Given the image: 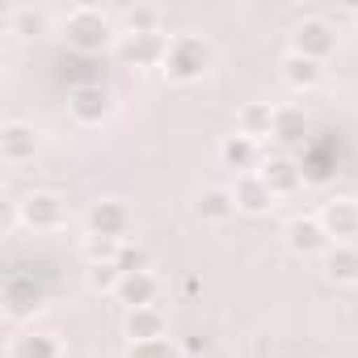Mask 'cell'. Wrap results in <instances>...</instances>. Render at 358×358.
I'll use <instances>...</instances> for the list:
<instances>
[{
  "label": "cell",
  "mask_w": 358,
  "mask_h": 358,
  "mask_svg": "<svg viewBox=\"0 0 358 358\" xmlns=\"http://www.w3.org/2000/svg\"><path fill=\"white\" fill-rule=\"evenodd\" d=\"M211 64H215V51L203 34H173L164 64H160V76L169 85H194L211 72Z\"/></svg>",
  "instance_id": "6da1fadb"
},
{
  "label": "cell",
  "mask_w": 358,
  "mask_h": 358,
  "mask_svg": "<svg viewBox=\"0 0 358 358\" xmlns=\"http://www.w3.org/2000/svg\"><path fill=\"white\" fill-rule=\"evenodd\" d=\"M64 43L76 55H101L114 47V22L93 5H80L64 17Z\"/></svg>",
  "instance_id": "7a4b0ae2"
},
{
  "label": "cell",
  "mask_w": 358,
  "mask_h": 358,
  "mask_svg": "<svg viewBox=\"0 0 358 358\" xmlns=\"http://www.w3.org/2000/svg\"><path fill=\"white\" fill-rule=\"evenodd\" d=\"M131 224H135V215H131V207H127L122 199H97V203L85 211V232H89V236L118 241V245L131 241Z\"/></svg>",
  "instance_id": "3957f363"
},
{
  "label": "cell",
  "mask_w": 358,
  "mask_h": 358,
  "mask_svg": "<svg viewBox=\"0 0 358 358\" xmlns=\"http://www.w3.org/2000/svg\"><path fill=\"white\" fill-rule=\"evenodd\" d=\"M17 220H22L30 232H55V228H64V220H68V203H64L55 190H30V194L17 203Z\"/></svg>",
  "instance_id": "277c9868"
},
{
  "label": "cell",
  "mask_w": 358,
  "mask_h": 358,
  "mask_svg": "<svg viewBox=\"0 0 358 358\" xmlns=\"http://www.w3.org/2000/svg\"><path fill=\"white\" fill-rule=\"evenodd\" d=\"M337 51V30L324 22V17H303L291 34V55H303V59H316L324 64L329 55Z\"/></svg>",
  "instance_id": "5b68a950"
},
{
  "label": "cell",
  "mask_w": 358,
  "mask_h": 358,
  "mask_svg": "<svg viewBox=\"0 0 358 358\" xmlns=\"http://www.w3.org/2000/svg\"><path fill=\"white\" fill-rule=\"evenodd\" d=\"M110 110H114L110 89H106V85H97V80L76 85V89L68 93V114H72L80 127H101V122L110 118Z\"/></svg>",
  "instance_id": "8992f818"
},
{
  "label": "cell",
  "mask_w": 358,
  "mask_h": 358,
  "mask_svg": "<svg viewBox=\"0 0 358 358\" xmlns=\"http://www.w3.org/2000/svg\"><path fill=\"white\" fill-rule=\"evenodd\" d=\"M47 303V291L34 274H9L5 278V316L9 320H26L34 312H43Z\"/></svg>",
  "instance_id": "52a82bcc"
},
{
  "label": "cell",
  "mask_w": 358,
  "mask_h": 358,
  "mask_svg": "<svg viewBox=\"0 0 358 358\" xmlns=\"http://www.w3.org/2000/svg\"><path fill=\"white\" fill-rule=\"evenodd\" d=\"M34 152H38V131L30 122L13 118L0 127V160L5 164H26V160H34Z\"/></svg>",
  "instance_id": "ba28073f"
},
{
  "label": "cell",
  "mask_w": 358,
  "mask_h": 358,
  "mask_svg": "<svg viewBox=\"0 0 358 358\" xmlns=\"http://www.w3.org/2000/svg\"><path fill=\"white\" fill-rule=\"evenodd\" d=\"M282 241H287V249L299 253V257H324L329 245H333L329 232L320 228V220H291L287 232H282Z\"/></svg>",
  "instance_id": "9c48e42d"
},
{
  "label": "cell",
  "mask_w": 358,
  "mask_h": 358,
  "mask_svg": "<svg viewBox=\"0 0 358 358\" xmlns=\"http://www.w3.org/2000/svg\"><path fill=\"white\" fill-rule=\"evenodd\" d=\"M316 220H320V228L329 232V241L350 245V236H358V203H354V199H329Z\"/></svg>",
  "instance_id": "30bf717a"
},
{
  "label": "cell",
  "mask_w": 358,
  "mask_h": 358,
  "mask_svg": "<svg viewBox=\"0 0 358 358\" xmlns=\"http://www.w3.org/2000/svg\"><path fill=\"white\" fill-rule=\"evenodd\" d=\"M220 164H224V169H232L236 177L257 173V169H262V143L236 131V135H228V139L220 143Z\"/></svg>",
  "instance_id": "8fae6325"
},
{
  "label": "cell",
  "mask_w": 358,
  "mask_h": 358,
  "mask_svg": "<svg viewBox=\"0 0 358 358\" xmlns=\"http://www.w3.org/2000/svg\"><path fill=\"white\" fill-rule=\"evenodd\" d=\"M257 173H262V182L274 190V199L295 194V190L303 186V164H299V160H291V156H266Z\"/></svg>",
  "instance_id": "7c38bea8"
},
{
  "label": "cell",
  "mask_w": 358,
  "mask_h": 358,
  "mask_svg": "<svg viewBox=\"0 0 358 358\" xmlns=\"http://www.w3.org/2000/svg\"><path fill=\"white\" fill-rule=\"evenodd\" d=\"M232 199H236V211H245V215H266V211L274 207V190L262 182V173H245V177H236Z\"/></svg>",
  "instance_id": "4fadbf2b"
},
{
  "label": "cell",
  "mask_w": 358,
  "mask_h": 358,
  "mask_svg": "<svg viewBox=\"0 0 358 358\" xmlns=\"http://www.w3.org/2000/svg\"><path fill=\"white\" fill-rule=\"evenodd\" d=\"M156 295H160V278H156L152 270H143V274H122V282H118V291H114V299L127 303V312H135V308H156Z\"/></svg>",
  "instance_id": "5bb4252c"
},
{
  "label": "cell",
  "mask_w": 358,
  "mask_h": 358,
  "mask_svg": "<svg viewBox=\"0 0 358 358\" xmlns=\"http://www.w3.org/2000/svg\"><path fill=\"white\" fill-rule=\"evenodd\" d=\"M320 270H324L329 282H337V287H354V282H358V245H341V241H333L329 253L320 257Z\"/></svg>",
  "instance_id": "9a60e30c"
},
{
  "label": "cell",
  "mask_w": 358,
  "mask_h": 358,
  "mask_svg": "<svg viewBox=\"0 0 358 358\" xmlns=\"http://www.w3.org/2000/svg\"><path fill=\"white\" fill-rule=\"evenodd\" d=\"M164 51H169V34H127L122 43V59L131 64H143V68H160L164 64Z\"/></svg>",
  "instance_id": "2e32d148"
},
{
  "label": "cell",
  "mask_w": 358,
  "mask_h": 358,
  "mask_svg": "<svg viewBox=\"0 0 358 358\" xmlns=\"http://www.w3.org/2000/svg\"><path fill=\"white\" fill-rule=\"evenodd\" d=\"M274 118H278V106H270V101H245L241 114H236V131L262 143L266 135H274Z\"/></svg>",
  "instance_id": "e0dca14e"
},
{
  "label": "cell",
  "mask_w": 358,
  "mask_h": 358,
  "mask_svg": "<svg viewBox=\"0 0 358 358\" xmlns=\"http://www.w3.org/2000/svg\"><path fill=\"white\" fill-rule=\"evenodd\" d=\"M59 354H64V345H59L55 333L30 329V333H17V337L9 341V354H5V358H59Z\"/></svg>",
  "instance_id": "ac0fdd59"
},
{
  "label": "cell",
  "mask_w": 358,
  "mask_h": 358,
  "mask_svg": "<svg viewBox=\"0 0 358 358\" xmlns=\"http://www.w3.org/2000/svg\"><path fill=\"white\" fill-rule=\"evenodd\" d=\"M282 80L295 89V93H308V89H316L320 80H324V64H316V59H303V55H291L287 51V59H282Z\"/></svg>",
  "instance_id": "d6986e66"
},
{
  "label": "cell",
  "mask_w": 358,
  "mask_h": 358,
  "mask_svg": "<svg viewBox=\"0 0 358 358\" xmlns=\"http://www.w3.org/2000/svg\"><path fill=\"white\" fill-rule=\"evenodd\" d=\"M270 139L282 143V148H303L308 143V114L299 106H282L278 118H274V135Z\"/></svg>",
  "instance_id": "ffe728a7"
},
{
  "label": "cell",
  "mask_w": 358,
  "mask_h": 358,
  "mask_svg": "<svg viewBox=\"0 0 358 358\" xmlns=\"http://www.w3.org/2000/svg\"><path fill=\"white\" fill-rule=\"evenodd\" d=\"M194 215H199L203 224H228V220L236 215V199H232V190H220V186L203 190V194L194 199Z\"/></svg>",
  "instance_id": "44dd1931"
},
{
  "label": "cell",
  "mask_w": 358,
  "mask_h": 358,
  "mask_svg": "<svg viewBox=\"0 0 358 358\" xmlns=\"http://www.w3.org/2000/svg\"><path fill=\"white\" fill-rule=\"evenodd\" d=\"M122 329H127L131 341H156V337H164L169 324H164V312L160 308H135V312H127Z\"/></svg>",
  "instance_id": "7402d4cb"
},
{
  "label": "cell",
  "mask_w": 358,
  "mask_h": 358,
  "mask_svg": "<svg viewBox=\"0 0 358 358\" xmlns=\"http://www.w3.org/2000/svg\"><path fill=\"white\" fill-rule=\"evenodd\" d=\"M5 30L17 34V38H34V34L47 30V13H38V9H30V5H17V9L5 13Z\"/></svg>",
  "instance_id": "603a6c76"
},
{
  "label": "cell",
  "mask_w": 358,
  "mask_h": 358,
  "mask_svg": "<svg viewBox=\"0 0 358 358\" xmlns=\"http://www.w3.org/2000/svg\"><path fill=\"white\" fill-rule=\"evenodd\" d=\"M85 282H89V291H97V295H114V291H118V282H122V270H118L114 262L85 266Z\"/></svg>",
  "instance_id": "cb8c5ba5"
},
{
  "label": "cell",
  "mask_w": 358,
  "mask_h": 358,
  "mask_svg": "<svg viewBox=\"0 0 358 358\" xmlns=\"http://www.w3.org/2000/svg\"><path fill=\"white\" fill-rule=\"evenodd\" d=\"M114 266H118L122 274H143V270H152V257H148V249H143V245L127 241V245H118V257H114Z\"/></svg>",
  "instance_id": "d4e9b609"
},
{
  "label": "cell",
  "mask_w": 358,
  "mask_h": 358,
  "mask_svg": "<svg viewBox=\"0 0 358 358\" xmlns=\"http://www.w3.org/2000/svg\"><path fill=\"white\" fill-rule=\"evenodd\" d=\"M127 358H182L173 337H156V341H131Z\"/></svg>",
  "instance_id": "484cf974"
},
{
  "label": "cell",
  "mask_w": 358,
  "mask_h": 358,
  "mask_svg": "<svg viewBox=\"0 0 358 358\" xmlns=\"http://www.w3.org/2000/svg\"><path fill=\"white\" fill-rule=\"evenodd\" d=\"M80 253H85V266H101V262H114V257H118V241H106V236H85Z\"/></svg>",
  "instance_id": "4316f807"
},
{
  "label": "cell",
  "mask_w": 358,
  "mask_h": 358,
  "mask_svg": "<svg viewBox=\"0 0 358 358\" xmlns=\"http://www.w3.org/2000/svg\"><path fill=\"white\" fill-rule=\"evenodd\" d=\"M127 34H160V13L148 5L127 9Z\"/></svg>",
  "instance_id": "83f0119b"
},
{
  "label": "cell",
  "mask_w": 358,
  "mask_h": 358,
  "mask_svg": "<svg viewBox=\"0 0 358 358\" xmlns=\"http://www.w3.org/2000/svg\"><path fill=\"white\" fill-rule=\"evenodd\" d=\"M354 26H358V9H354Z\"/></svg>",
  "instance_id": "f1b7e54d"
}]
</instances>
